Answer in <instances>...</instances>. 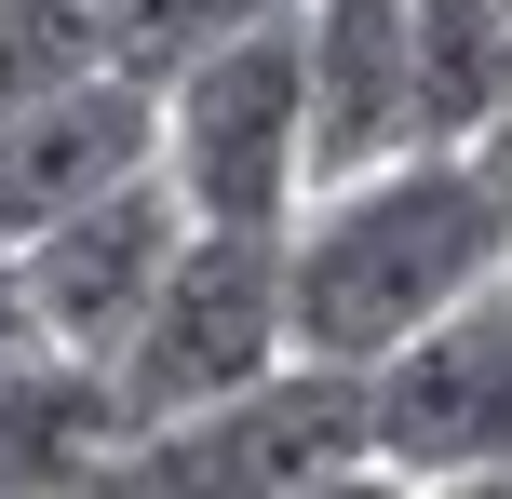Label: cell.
<instances>
[{
	"instance_id": "obj_1",
	"label": "cell",
	"mask_w": 512,
	"mask_h": 499,
	"mask_svg": "<svg viewBox=\"0 0 512 499\" xmlns=\"http://www.w3.org/2000/svg\"><path fill=\"white\" fill-rule=\"evenodd\" d=\"M512 270V189L472 149H405L378 176H337L283 230V311H297V365H378L459 297Z\"/></svg>"
},
{
	"instance_id": "obj_2",
	"label": "cell",
	"mask_w": 512,
	"mask_h": 499,
	"mask_svg": "<svg viewBox=\"0 0 512 499\" xmlns=\"http://www.w3.org/2000/svg\"><path fill=\"white\" fill-rule=\"evenodd\" d=\"M162 189L189 230H297L310 203V54L297 14L216 41L189 81H162Z\"/></svg>"
},
{
	"instance_id": "obj_3",
	"label": "cell",
	"mask_w": 512,
	"mask_h": 499,
	"mask_svg": "<svg viewBox=\"0 0 512 499\" xmlns=\"http://www.w3.org/2000/svg\"><path fill=\"white\" fill-rule=\"evenodd\" d=\"M364 459V378L351 365H283L203 419H149L95 459L68 499H297Z\"/></svg>"
},
{
	"instance_id": "obj_4",
	"label": "cell",
	"mask_w": 512,
	"mask_h": 499,
	"mask_svg": "<svg viewBox=\"0 0 512 499\" xmlns=\"http://www.w3.org/2000/svg\"><path fill=\"white\" fill-rule=\"evenodd\" d=\"M297 365V311H283V230H189L162 270L149 324L122 338V419H203V405L256 392Z\"/></svg>"
},
{
	"instance_id": "obj_5",
	"label": "cell",
	"mask_w": 512,
	"mask_h": 499,
	"mask_svg": "<svg viewBox=\"0 0 512 499\" xmlns=\"http://www.w3.org/2000/svg\"><path fill=\"white\" fill-rule=\"evenodd\" d=\"M364 459L405 486H459L512 459V270L364 365Z\"/></svg>"
},
{
	"instance_id": "obj_6",
	"label": "cell",
	"mask_w": 512,
	"mask_h": 499,
	"mask_svg": "<svg viewBox=\"0 0 512 499\" xmlns=\"http://www.w3.org/2000/svg\"><path fill=\"white\" fill-rule=\"evenodd\" d=\"M176 243H189V203L162 176H135V189H108V203L54 216L41 243H14V257H27V297H41V338L81 351V365H122V338L149 324Z\"/></svg>"
},
{
	"instance_id": "obj_7",
	"label": "cell",
	"mask_w": 512,
	"mask_h": 499,
	"mask_svg": "<svg viewBox=\"0 0 512 499\" xmlns=\"http://www.w3.org/2000/svg\"><path fill=\"white\" fill-rule=\"evenodd\" d=\"M135 176H162V95L122 81V68H81L68 95L0 122V243H41L54 216L108 203Z\"/></svg>"
},
{
	"instance_id": "obj_8",
	"label": "cell",
	"mask_w": 512,
	"mask_h": 499,
	"mask_svg": "<svg viewBox=\"0 0 512 499\" xmlns=\"http://www.w3.org/2000/svg\"><path fill=\"white\" fill-rule=\"evenodd\" d=\"M297 54H310V189L378 176V162L418 149L405 0H297Z\"/></svg>"
},
{
	"instance_id": "obj_9",
	"label": "cell",
	"mask_w": 512,
	"mask_h": 499,
	"mask_svg": "<svg viewBox=\"0 0 512 499\" xmlns=\"http://www.w3.org/2000/svg\"><path fill=\"white\" fill-rule=\"evenodd\" d=\"M122 432L135 419H122V378L108 365H81V351L0 365V499H68Z\"/></svg>"
},
{
	"instance_id": "obj_10",
	"label": "cell",
	"mask_w": 512,
	"mask_h": 499,
	"mask_svg": "<svg viewBox=\"0 0 512 499\" xmlns=\"http://www.w3.org/2000/svg\"><path fill=\"white\" fill-rule=\"evenodd\" d=\"M405 54H418V149H472L512 108V14L499 0H405Z\"/></svg>"
},
{
	"instance_id": "obj_11",
	"label": "cell",
	"mask_w": 512,
	"mask_h": 499,
	"mask_svg": "<svg viewBox=\"0 0 512 499\" xmlns=\"http://www.w3.org/2000/svg\"><path fill=\"white\" fill-rule=\"evenodd\" d=\"M283 14H297V0H95V54H108L122 81H149V95H162V81H189L216 41L283 27Z\"/></svg>"
},
{
	"instance_id": "obj_12",
	"label": "cell",
	"mask_w": 512,
	"mask_h": 499,
	"mask_svg": "<svg viewBox=\"0 0 512 499\" xmlns=\"http://www.w3.org/2000/svg\"><path fill=\"white\" fill-rule=\"evenodd\" d=\"M81 68H108L95 54V0H0V122L68 95Z\"/></svg>"
},
{
	"instance_id": "obj_13",
	"label": "cell",
	"mask_w": 512,
	"mask_h": 499,
	"mask_svg": "<svg viewBox=\"0 0 512 499\" xmlns=\"http://www.w3.org/2000/svg\"><path fill=\"white\" fill-rule=\"evenodd\" d=\"M27 351H54V338H41V297H27V257L0 243V365H27Z\"/></svg>"
},
{
	"instance_id": "obj_14",
	"label": "cell",
	"mask_w": 512,
	"mask_h": 499,
	"mask_svg": "<svg viewBox=\"0 0 512 499\" xmlns=\"http://www.w3.org/2000/svg\"><path fill=\"white\" fill-rule=\"evenodd\" d=\"M297 499H418V486L378 473V459H351V473H324V486H297Z\"/></svg>"
},
{
	"instance_id": "obj_15",
	"label": "cell",
	"mask_w": 512,
	"mask_h": 499,
	"mask_svg": "<svg viewBox=\"0 0 512 499\" xmlns=\"http://www.w3.org/2000/svg\"><path fill=\"white\" fill-rule=\"evenodd\" d=\"M418 499H512V459L499 473H459V486H418Z\"/></svg>"
},
{
	"instance_id": "obj_16",
	"label": "cell",
	"mask_w": 512,
	"mask_h": 499,
	"mask_svg": "<svg viewBox=\"0 0 512 499\" xmlns=\"http://www.w3.org/2000/svg\"><path fill=\"white\" fill-rule=\"evenodd\" d=\"M499 14H512V0H499Z\"/></svg>"
}]
</instances>
